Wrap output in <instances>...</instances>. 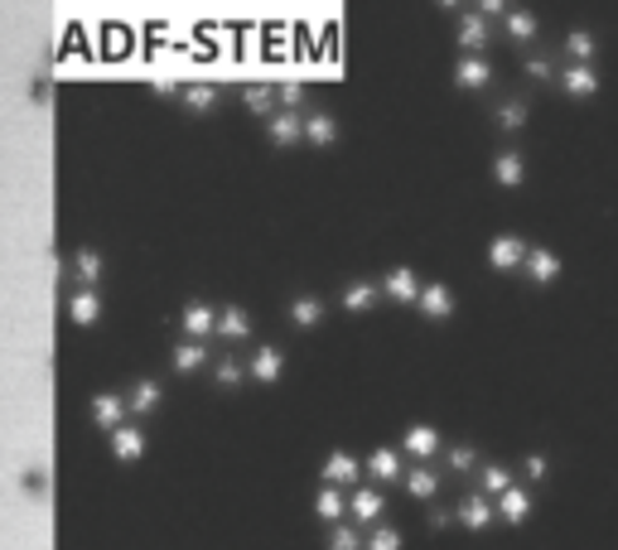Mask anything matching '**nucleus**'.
<instances>
[{
    "label": "nucleus",
    "mask_w": 618,
    "mask_h": 550,
    "mask_svg": "<svg viewBox=\"0 0 618 550\" xmlns=\"http://www.w3.org/2000/svg\"><path fill=\"white\" fill-rule=\"evenodd\" d=\"M459 82H464V88H483V82H488V64H483V58H464V64H459Z\"/></svg>",
    "instance_id": "nucleus-10"
},
{
    "label": "nucleus",
    "mask_w": 618,
    "mask_h": 550,
    "mask_svg": "<svg viewBox=\"0 0 618 550\" xmlns=\"http://www.w3.org/2000/svg\"><path fill=\"white\" fill-rule=\"evenodd\" d=\"M565 54H571V64H589V58H595V34H589V30H571V34H565Z\"/></svg>",
    "instance_id": "nucleus-5"
},
{
    "label": "nucleus",
    "mask_w": 618,
    "mask_h": 550,
    "mask_svg": "<svg viewBox=\"0 0 618 550\" xmlns=\"http://www.w3.org/2000/svg\"><path fill=\"white\" fill-rule=\"evenodd\" d=\"M420 304H426V314H435V319H445V314L454 310V300H450V290L445 285H430L426 295H420Z\"/></svg>",
    "instance_id": "nucleus-7"
},
{
    "label": "nucleus",
    "mask_w": 618,
    "mask_h": 550,
    "mask_svg": "<svg viewBox=\"0 0 618 550\" xmlns=\"http://www.w3.org/2000/svg\"><path fill=\"white\" fill-rule=\"evenodd\" d=\"M498 512H503V521H513V527H523V521L531 517V497H527V487H507V493L498 497Z\"/></svg>",
    "instance_id": "nucleus-2"
},
{
    "label": "nucleus",
    "mask_w": 618,
    "mask_h": 550,
    "mask_svg": "<svg viewBox=\"0 0 618 550\" xmlns=\"http://www.w3.org/2000/svg\"><path fill=\"white\" fill-rule=\"evenodd\" d=\"M488 261L498 266V271H517V266L527 261V247L517 237H498L493 242V251H488Z\"/></svg>",
    "instance_id": "nucleus-3"
},
{
    "label": "nucleus",
    "mask_w": 618,
    "mask_h": 550,
    "mask_svg": "<svg viewBox=\"0 0 618 550\" xmlns=\"http://www.w3.org/2000/svg\"><path fill=\"white\" fill-rule=\"evenodd\" d=\"M507 34H513V40H531V34H537V15L513 10V15H507Z\"/></svg>",
    "instance_id": "nucleus-11"
},
{
    "label": "nucleus",
    "mask_w": 618,
    "mask_h": 550,
    "mask_svg": "<svg viewBox=\"0 0 618 550\" xmlns=\"http://www.w3.org/2000/svg\"><path fill=\"white\" fill-rule=\"evenodd\" d=\"M459 517H464V527H469V531H483V527L493 521V503H488V497H469Z\"/></svg>",
    "instance_id": "nucleus-6"
},
{
    "label": "nucleus",
    "mask_w": 618,
    "mask_h": 550,
    "mask_svg": "<svg viewBox=\"0 0 618 550\" xmlns=\"http://www.w3.org/2000/svg\"><path fill=\"white\" fill-rule=\"evenodd\" d=\"M561 88L571 97H589V92H599V72L589 64H571V68H561Z\"/></svg>",
    "instance_id": "nucleus-1"
},
{
    "label": "nucleus",
    "mask_w": 618,
    "mask_h": 550,
    "mask_svg": "<svg viewBox=\"0 0 618 550\" xmlns=\"http://www.w3.org/2000/svg\"><path fill=\"white\" fill-rule=\"evenodd\" d=\"M527 112H523V106H507V112H503V126H517V121H523Z\"/></svg>",
    "instance_id": "nucleus-16"
},
{
    "label": "nucleus",
    "mask_w": 618,
    "mask_h": 550,
    "mask_svg": "<svg viewBox=\"0 0 618 550\" xmlns=\"http://www.w3.org/2000/svg\"><path fill=\"white\" fill-rule=\"evenodd\" d=\"M527 271H531V280H537V285H551L555 276H561V261H555L551 251H541V247H527Z\"/></svg>",
    "instance_id": "nucleus-4"
},
{
    "label": "nucleus",
    "mask_w": 618,
    "mask_h": 550,
    "mask_svg": "<svg viewBox=\"0 0 618 550\" xmlns=\"http://www.w3.org/2000/svg\"><path fill=\"white\" fill-rule=\"evenodd\" d=\"M450 463H454V469H474V454H469V449H454Z\"/></svg>",
    "instance_id": "nucleus-15"
},
{
    "label": "nucleus",
    "mask_w": 618,
    "mask_h": 550,
    "mask_svg": "<svg viewBox=\"0 0 618 550\" xmlns=\"http://www.w3.org/2000/svg\"><path fill=\"white\" fill-rule=\"evenodd\" d=\"M392 295H396V300H411V295H416V276H411V271H396V276H392Z\"/></svg>",
    "instance_id": "nucleus-14"
},
{
    "label": "nucleus",
    "mask_w": 618,
    "mask_h": 550,
    "mask_svg": "<svg viewBox=\"0 0 618 550\" xmlns=\"http://www.w3.org/2000/svg\"><path fill=\"white\" fill-rule=\"evenodd\" d=\"M435 449H440V435H435V430H411V435H406V454L430 459Z\"/></svg>",
    "instance_id": "nucleus-8"
},
{
    "label": "nucleus",
    "mask_w": 618,
    "mask_h": 550,
    "mask_svg": "<svg viewBox=\"0 0 618 550\" xmlns=\"http://www.w3.org/2000/svg\"><path fill=\"white\" fill-rule=\"evenodd\" d=\"M479 479H483V493H498V497L507 493V487H513V479H507V469H493V463L479 473Z\"/></svg>",
    "instance_id": "nucleus-13"
},
{
    "label": "nucleus",
    "mask_w": 618,
    "mask_h": 550,
    "mask_svg": "<svg viewBox=\"0 0 618 550\" xmlns=\"http://www.w3.org/2000/svg\"><path fill=\"white\" fill-rule=\"evenodd\" d=\"M523 179H527L523 155H503V160H498V183H507V189H517Z\"/></svg>",
    "instance_id": "nucleus-9"
},
{
    "label": "nucleus",
    "mask_w": 618,
    "mask_h": 550,
    "mask_svg": "<svg viewBox=\"0 0 618 550\" xmlns=\"http://www.w3.org/2000/svg\"><path fill=\"white\" fill-rule=\"evenodd\" d=\"M459 40H464L469 48L488 44V24H483V15H469V20H464V30H459Z\"/></svg>",
    "instance_id": "nucleus-12"
}]
</instances>
